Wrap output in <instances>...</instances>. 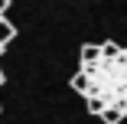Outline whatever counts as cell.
I'll use <instances>...</instances> for the list:
<instances>
[{"label": "cell", "instance_id": "cell-1", "mask_svg": "<svg viewBox=\"0 0 127 124\" xmlns=\"http://www.w3.org/2000/svg\"><path fill=\"white\" fill-rule=\"evenodd\" d=\"M82 72H88V79H91L88 98H95L101 108L127 111V52L98 59L91 69H82Z\"/></svg>", "mask_w": 127, "mask_h": 124}, {"label": "cell", "instance_id": "cell-2", "mask_svg": "<svg viewBox=\"0 0 127 124\" xmlns=\"http://www.w3.org/2000/svg\"><path fill=\"white\" fill-rule=\"evenodd\" d=\"M98 59H101V42H85L78 52V69H91Z\"/></svg>", "mask_w": 127, "mask_h": 124}, {"label": "cell", "instance_id": "cell-3", "mask_svg": "<svg viewBox=\"0 0 127 124\" xmlns=\"http://www.w3.org/2000/svg\"><path fill=\"white\" fill-rule=\"evenodd\" d=\"M68 85H72V91H78V95H85V98H88V91H91V79H88V72H82V69L72 75Z\"/></svg>", "mask_w": 127, "mask_h": 124}, {"label": "cell", "instance_id": "cell-4", "mask_svg": "<svg viewBox=\"0 0 127 124\" xmlns=\"http://www.w3.org/2000/svg\"><path fill=\"white\" fill-rule=\"evenodd\" d=\"M13 36H16V26H13V23H10L7 16H0V46L7 49V42H10Z\"/></svg>", "mask_w": 127, "mask_h": 124}, {"label": "cell", "instance_id": "cell-5", "mask_svg": "<svg viewBox=\"0 0 127 124\" xmlns=\"http://www.w3.org/2000/svg\"><path fill=\"white\" fill-rule=\"evenodd\" d=\"M98 118L104 121V124H121V121L127 118V111H121V108H104V111H101Z\"/></svg>", "mask_w": 127, "mask_h": 124}, {"label": "cell", "instance_id": "cell-6", "mask_svg": "<svg viewBox=\"0 0 127 124\" xmlns=\"http://www.w3.org/2000/svg\"><path fill=\"white\" fill-rule=\"evenodd\" d=\"M7 7H10V0H0V16L7 13Z\"/></svg>", "mask_w": 127, "mask_h": 124}, {"label": "cell", "instance_id": "cell-7", "mask_svg": "<svg viewBox=\"0 0 127 124\" xmlns=\"http://www.w3.org/2000/svg\"><path fill=\"white\" fill-rule=\"evenodd\" d=\"M0 85H3V72H0Z\"/></svg>", "mask_w": 127, "mask_h": 124}, {"label": "cell", "instance_id": "cell-8", "mask_svg": "<svg viewBox=\"0 0 127 124\" xmlns=\"http://www.w3.org/2000/svg\"><path fill=\"white\" fill-rule=\"evenodd\" d=\"M0 56H3V46H0Z\"/></svg>", "mask_w": 127, "mask_h": 124}, {"label": "cell", "instance_id": "cell-9", "mask_svg": "<svg viewBox=\"0 0 127 124\" xmlns=\"http://www.w3.org/2000/svg\"><path fill=\"white\" fill-rule=\"evenodd\" d=\"M124 52H127V49H124Z\"/></svg>", "mask_w": 127, "mask_h": 124}]
</instances>
